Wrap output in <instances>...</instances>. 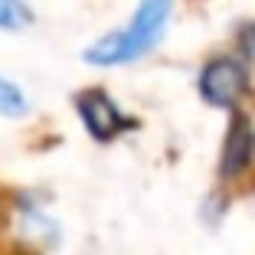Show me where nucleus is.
Here are the masks:
<instances>
[{
	"instance_id": "1",
	"label": "nucleus",
	"mask_w": 255,
	"mask_h": 255,
	"mask_svg": "<svg viewBox=\"0 0 255 255\" xmlns=\"http://www.w3.org/2000/svg\"><path fill=\"white\" fill-rule=\"evenodd\" d=\"M170 10H173L170 0H141L125 30L108 33L98 43H92L85 49V59L92 66H121V62H134L147 56L164 36Z\"/></svg>"
},
{
	"instance_id": "2",
	"label": "nucleus",
	"mask_w": 255,
	"mask_h": 255,
	"mask_svg": "<svg viewBox=\"0 0 255 255\" xmlns=\"http://www.w3.org/2000/svg\"><path fill=\"white\" fill-rule=\"evenodd\" d=\"M246 82H249V72L239 59H213L210 66L203 69L200 75V92L203 98L216 108H233L239 102V95L246 92Z\"/></svg>"
},
{
	"instance_id": "3",
	"label": "nucleus",
	"mask_w": 255,
	"mask_h": 255,
	"mask_svg": "<svg viewBox=\"0 0 255 255\" xmlns=\"http://www.w3.org/2000/svg\"><path fill=\"white\" fill-rule=\"evenodd\" d=\"M79 115H82L85 128L92 131V137H98V141H112L118 131L128 128V118L118 112V105L102 89H92L79 95Z\"/></svg>"
},
{
	"instance_id": "4",
	"label": "nucleus",
	"mask_w": 255,
	"mask_h": 255,
	"mask_svg": "<svg viewBox=\"0 0 255 255\" xmlns=\"http://www.w3.org/2000/svg\"><path fill=\"white\" fill-rule=\"evenodd\" d=\"M252 144H255V137H252V131H249V121L236 115L229 131H226V147H223V173L226 177H236V173L249 164Z\"/></svg>"
},
{
	"instance_id": "5",
	"label": "nucleus",
	"mask_w": 255,
	"mask_h": 255,
	"mask_svg": "<svg viewBox=\"0 0 255 255\" xmlns=\"http://www.w3.org/2000/svg\"><path fill=\"white\" fill-rule=\"evenodd\" d=\"M33 10L23 0H0V30H23L30 26Z\"/></svg>"
},
{
	"instance_id": "6",
	"label": "nucleus",
	"mask_w": 255,
	"mask_h": 255,
	"mask_svg": "<svg viewBox=\"0 0 255 255\" xmlns=\"http://www.w3.org/2000/svg\"><path fill=\"white\" fill-rule=\"evenodd\" d=\"M23 112H26V98H23V92L16 89L13 82L0 79V115L16 118V115H23Z\"/></svg>"
}]
</instances>
